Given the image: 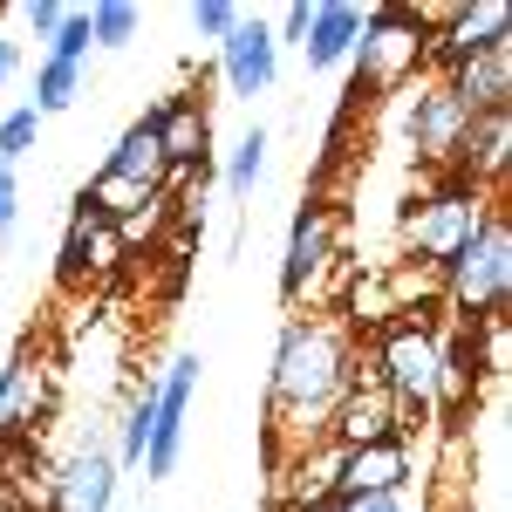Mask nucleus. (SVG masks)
Instances as JSON below:
<instances>
[{
  "mask_svg": "<svg viewBox=\"0 0 512 512\" xmlns=\"http://www.w3.org/2000/svg\"><path fill=\"white\" fill-rule=\"evenodd\" d=\"M198 362L192 349L171 355V369L158 376V417H151V444H144V478H171L185 458V424H192V396H198Z\"/></svg>",
  "mask_w": 512,
  "mask_h": 512,
  "instance_id": "nucleus-7",
  "label": "nucleus"
},
{
  "mask_svg": "<svg viewBox=\"0 0 512 512\" xmlns=\"http://www.w3.org/2000/svg\"><path fill=\"white\" fill-rule=\"evenodd\" d=\"M219 76L233 89L239 103H253V96H267L280 76V48H274V28L260 21V14H239V28L219 41Z\"/></svg>",
  "mask_w": 512,
  "mask_h": 512,
  "instance_id": "nucleus-12",
  "label": "nucleus"
},
{
  "mask_svg": "<svg viewBox=\"0 0 512 512\" xmlns=\"http://www.w3.org/2000/svg\"><path fill=\"white\" fill-rule=\"evenodd\" d=\"M499 41H512L506 0H465V7H451V14L431 28V41H424V69H437V82H444L451 69H465L472 55L499 48Z\"/></svg>",
  "mask_w": 512,
  "mask_h": 512,
  "instance_id": "nucleus-6",
  "label": "nucleus"
},
{
  "mask_svg": "<svg viewBox=\"0 0 512 512\" xmlns=\"http://www.w3.org/2000/svg\"><path fill=\"white\" fill-rule=\"evenodd\" d=\"M328 512H410V492H362V499H335Z\"/></svg>",
  "mask_w": 512,
  "mask_h": 512,
  "instance_id": "nucleus-30",
  "label": "nucleus"
},
{
  "mask_svg": "<svg viewBox=\"0 0 512 512\" xmlns=\"http://www.w3.org/2000/svg\"><path fill=\"white\" fill-rule=\"evenodd\" d=\"M151 117V130H158L164 144V164H171V178H164V192L171 185H192V178H205V144H212V117H205V103H198V89H178V96H164L158 110H144Z\"/></svg>",
  "mask_w": 512,
  "mask_h": 512,
  "instance_id": "nucleus-9",
  "label": "nucleus"
},
{
  "mask_svg": "<svg viewBox=\"0 0 512 512\" xmlns=\"http://www.w3.org/2000/svg\"><path fill=\"white\" fill-rule=\"evenodd\" d=\"M506 294H512V226H506V212L492 205L478 219L472 246L444 267V315L451 321L506 315Z\"/></svg>",
  "mask_w": 512,
  "mask_h": 512,
  "instance_id": "nucleus-4",
  "label": "nucleus"
},
{
  "mask_svg": "<svg viewBox=\"0 0 512 512\" xmlns=\"http://www.w3.org/2000/svg\"><path fill=\"white\" fill-rule=\"evenodd\" d=\"M403 410H396L390 396L376 390L369 376H355L349 383V396L335 403V417H328V444L335 451H362V444H383V437H403Z\"/></svg>",
  "mask_w": 512,
  "mask_h": 512,
  "instance_id": "nucleus-14",
  "label": "nucleus"
},
{
  "mask_svg": "<svg viewBox=\"0 0 512 512\" xmlns=\"http://www.w3.org/2000/svg\"><path fill=\"white\" fill-rule=\"evenodd\" d=\"M362 492H410V444H403V437H383V444L342 451L335 499H362Z\"/></svg>",
  "mask_w": 512,
  "mask_h": 512,
  "instance_id": "nucleus-17",
  "label": "nucleus"
},
{
  "mask_svg": "<svg viewBox=\"0 0 512 512\" xmlns=\"http://www.w3.org/2000/svg\"><path fill=\"white\" fill-rule=\"evenodd\" d=\"M458 178L465 185H478V192L492 198L499 185H506L512 171V110H485V117L465 123V144H458Z\"/></svg>",
  "mask_w": 512,
  "mask_h": 512,
  "instance_id": "nucleus-15",
  "label": "nucleus"
},
{
  "mask_svg": "<svg viewBox=\"0 0 512 512\" xmlns=\"http://www.w3.org/2000/svg\"><path fill=\"white\" fill-rule=\"evenodd\" d=\"M260 171H267V130L253 123V130H246V137L233 144V158H226V192L246 198L253 185H260Z\"/></svg>",
  "mask_w": 512,
  "mask_h": 512,
  "instance_id": "nucleus-25",
  "label": "nucleus"
},
{
  "mask_svg": "<svg viewBox=\"0 0 512 512\" xmlns=\"http://www.w3.org/2000/svg\"><path fill=\"white\" fill-rule=\"evenodd\" d=\"M14 76H21V41L0 35V82H14Z\"/></svg>",
  "mask_w": 512,
  "mask_h": 512,
  "instance_id": "nucleus-33",
  "label": "nucleus"
},
{
  "mask_svg": "<svg viewBox=\"0 0 512 512\" xmlns=\"http://www.w3.org/2000/svg\"><path fill=\"white\" fill-rule=\"evenodd\" d=\"M308 21H315V7H308V0H287V7H280V28H274V48H287V41L301 48V41H308Z\"/></svg>",
  "mask_w": 512,
  "mask_h": 512,
  "instance_id": "nucleus-29",
  "label": "nucleus"
},
{
  "mask_svg": "<svg viewBox=\"0 0 512 512\" xmlns=\"http://www.w3.org/2000/svg\"><path fill=\"white\" fill-rule=\"evenodd\" d=\"M376 390L403 417H437V321L431 315H390L369 328V369Z\"/></svg>",
  "mask_w": 512,
  "mask_h": 512,
  "instance_id": "nucleus-2",
  "label": "nucleus"
},
{
  "mask_svg": "<svg viewBox=\"0 0 512 512\" xmlns=\"http://www.w3.org/2000/svg\"><path fill=\"white\" fill-rule=\"evenodd\" d=\"M499 198H485L478 185H465V178H444V185H431L424 198H410L403 205V246L424 260V267H451L465 246H472V233H478V219L492 212Z\"/></svg>",
  "mask_w": 512,
  "mask_h": 512,
  "instance_id": "nucleus-5",
  "label": "nucleus"
},
{
  "mask_svg": "<svg viewBox=\"0 0 512 512\" xmlns=\"http://www.w3.org/2000/svg\"><path fill=\"white\" fill-rule=\"evenodd\" d=\"M335 239H342V212L335 205H301L287 226V260H280V301L294 308L328 267H335Z\"/></svg>",
  "mask_w": 512,
  "mask_h": 512,
  "instance_id": "nucleus-10",
  "label": "nucleus"
},
{
  "mask_svg": "<svg viewBox=\"0 0 512 512\" xmlns=\"http://www.w3.org/2000/svg\"><path fill=\"white\" fill-rule=\"evenodd\" d=\"M123 253H130L123 226L110 219V212H96L89 198H76L69 233H62V280H69V287H82V280H110Z\"/></svg>",
  "mask_w": 512,
  "mask_h": 512,
  "instance_id": "nucleus-11",
  "label": "nucleus"
},
{
  "mask_svg": "<svg viewBox=\"0 0 512 512\" xmlns=\"http://www.w3.org/2000/svg\"><path fill=\"white\" fill-rule=\"evenodd\" d=\"M355 35H362V7H355V0H321L315 21H308V41H301L308 69H342Z\"/></svg>",
  "mask_w": 512,
  "mask_h": 512,
  "instance_id": "nucleus-20",
  "label": "nucleus"
},
{
  "mask_svg": "<svg viewBox=\"0 0 512 512\" xmlns=\"http://www.w3.org/2000/svg\"><path fill=\"white\" fill-rule=\"evenodd\" d=\"M117 451L110 444H76L55 472V512H110L117 506Z\"/></svg>",
  "mask_w": 512,
  "mask_h": 512,
  "instance_id": "nucleus-13",
  "label": "nucleus"
},
{
  "mask_svg": "<svg viewBox=\"0 0 512 512\" xmlns=\"http://www.w3.org/2000/svg\"><path fill=\"white\" fill-rule=\"evenodd\" d=\"M62 14H69L62 0H28V7H21V21L35 28V41H48V35H55V28H62Z\"/></svg>",
  "mask_w": 512,
  "mask_h": 512,
  "instance_id": "nucleus-31",
  "label": "nucleus"
},
{
  "mask_svg": "<svg viewBox=\"0 0 512 512\" xmlns=\"http://www.w3.org/2000/svg\"><path fill=\"white\" fill-rule=\"evenodd\" d=\"M137 28H144V14H137L130 0H96V7H89V41H96V48H130Z\"/></svg>",
  "mask_w": 512,
  "mask_h": 512,
  "instance_id": "nucleus-24",
  "label": "nucleus"
},
{
  "mask_svg": "<svg viewBox=\"0 0 512 512\" xmlns=\"http://www.w3.org/2000/svg\"><path fill=\"white\" fill-rule=\"evenodd\" d=\"M151 417H158V376H144L130 403H123V437H117V472L144 465V444H151Z\"/></svg>",
  "mask_w": 512,
  "mask_h": 512,
  "instance_id": "nucleus-22",
  "label": "nucleus"
},
{
  "mask_svg": "<svg viewBox=\"0 0 512 512\" xmlns=\"http://www.w3.org/2000/svg\"><path fill=\"white\" fill-rule=\"evenodd\" d=\"M48 403H55V362H48V349L21 342L7 355V369H0V444L35 437Z\"/></svg>",
  "mask_w": 512,
  "mask_h": 512,
  "instance_id": "nucleus-8",
  "label": "nucleus"
},
{
  "mask_svg": "<svg viewBox=\"0 0 512 512\" xmlns=\"http://www.w3.org/2000/svg\"><path fill=\"white\" fill-rule=\"evenodd\" d=\"M465 103L444 89V82H424L417 89V103H410V144H417V158L424 164H451L458 158V144H465Z\"/></svg>",
  "mask_w": 512,
  "mask_h": 512,
  "instance_id": "nucleus-16",
  "label": "nucleus"
},
{
  "mask_svg": "<svg viewBox=\"0 0 512 512\" xmlns=\"http://www.w3.org/2000/svg\"><path fill=\"white\" fill-rule=\"evenodd\" d=\"M14 219H21V178L0 164V239L14 233Z\"/></svg>",
  "mask_w": 512,
  "mask_h": 512,
  "instance_id": "nucleus-32",
  "label": "nucleus"
},
{
  "mask_svg": "<svg viewBox=\"0 0 512 512\" xmlns=\"http://www.w3.org/2000/svg\"><path fill=\"white\" fill-rule=\"evenodd\" d=\"M76 96H82V69H69V62H48L41 55V69H35V117H55V110H76Z\"/></svg>",
  "mask_w": 512,
  "mask_h": 512,
  "instance_id": "nucleus-23",
  "label": "nucleus"
},
{
  "mask_svg": "<svg viewBox=\"0 0 512 512\" xmlns=\"http://www.w3.org/2000/svg\"><path fill=\"white\" fill-rule=\"evenodd\" d=\"M280 472H287L280 499H287L294 512H308V506H335V472H342V451H335V444L294 451V458H280Z\"/></svg>",
  "mask_w": 512,
  "mask_h": 512,
  "instance_id": "nucleus-21",
  "label": "nucleus"
},
{
  "mask_svg": "<svg viewBox=\"0 0 512 512\" xmlns=\"http://www.w3.org/2000/svg\"><path fill=\"white\" fill-rule=\"evenodd\" d=\"M362 376L349 328L335 315H287L274 349V376H267V431H274V465L294 451L328 444V417Z\"/></svg>",
  "mask_w": 512,
  "mask_h": 512,
  "instance_id": "nucleus-1",
  "label": "nucleus"
},
{
  "mask_svg": "<svg viewBox=\"0 0 512 512\" xmlns=\"http://www.w3.org/2000/svg\"><path fill=\"white\" fill-rule=\"evenodd\" d=\"M35 137H41V117L28 110V103H21V110H7V117H0V164L14 171V164L35 151Z\"/></svg>",
  "mask_w": 512,
  "mask_h": 512,
  "instance_id": "nucleus-27",
  "label": "nucleus"
},
{
  "mask_svg": "<svg viewBox=\"0 0 512 512\" xmlns=\"http://www.w3.org/2000/svg\"><path fill=\"white\" fill-rule=\"evenodd\" d=\"M424 41H431V28L417 21V7H369V14H362V35H355V48H349V62H355L349 110L362 96L403 89V82L424 69Z\"/></svg>",
  "mask_w": 512,
  "mask_h": 512,
  "instance_id": "nucleus-3",
  "label": "nucleus"
},
{
  "mask_svg": "<svg viewBox=\"0 0 512 512\" xmlns=\"http://www.w3.org/2000/svg\"><path fill=\"white\" fill-rule=\"evenodd\" d=\"M96 41H89V7H69L62 14V28L48 35V62H69V69H82V55H89Z\"/></svg>",
  "mask_w": 512,
  "mask_h": 512,
  "instance_id": "nucleus-26",
  "label": "nucleus"
},
{
  "mask_svg": "<svg viewBox=\"0 0 512 512\" xmlns=\"http://www.w3.org/2000/svg\"><path fill=\"white\" fill-rule=\"evenodd\" d=\"M185 21H192V35H198V41H226V35L239 28V7H233V0H198Z\"/></svg>",
  "mask_w": 512,
  "mask_h": 512,
  "instance_id": "nucleus-28",
  "label": "nucleus"
},
{
  "mask_svg": "<svg viewBox=\"0 0 512 512\" xmlns=\"http://www.w3.org/2000/svg\"><path fill=\"white\" fill-rule=\"evenodd\" d=\"M96 178H110V185H130V192H164L171 164H164V144H158V130H151V117H137L130 130H123L117 151L103 158V171H96Z\"/></svg>",
  "mask_w": 512,
  "mask_h": 512,
  "instance_id": "nucleus-19",
  "label": "nucleus"
},
{
  "mask_svg": "<svg viewBox=\"0 0 512 512\" xmlns=\"http://www.w3.org/2000/svg\"><path fill=\"white\" fill-rule=\"evenodd\" d=\"M444 89L465 103V117H485V110H512V41H499V48H485V55H472L465 69H451L444 76Z\"/></svg>",
  "mask_w": 512,
  "mask_h": 512,
  "instance_id": "nucleus-18",
  "label": "nucleus"
}]
</instances>
